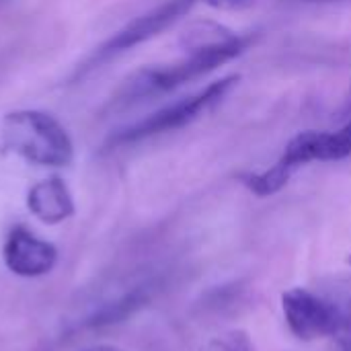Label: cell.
Here are the masks:
<instances>
[{
    "label": "cell",
    "instance_id": "10",
    "mask_svg": "<svg viewBox=\"0 0 351 351\" xmlns=\"http://www.w3.org/2000/svg\"><path fill=\"white\" fill-rule=\"evenodd\" d=\"M206 351H251L249 341L243 337H230V339H216L208 346Z\"/></svg>",
    "mask_w": 351,
    "mask_h": 351
},
{
    "label": "cell",
    "instance_id": "8",
    "mask_svg": "<svg viewBox=\"0 0 351 351\" xmlns=\"http://www.w3.org/2000/svg\"><path fill=\"white\" fill-rule=\"evenodd\" d=\"M27 208L37 220L45 224H60L74 214V199L60 177H49L29 189Z\"/></svg>",
    "mask_w": 351,
    "mask_h": 351
},
{
    "label": "cell",
    "instance_id": "12",
    "mask_svg": "<svg viewBox=\"0 0 351 351\" xmlns=\"http://www.w3.org/2000/svg\"><path fill=\"white\" fill-rule=\"evenodd\" d=\"M343 351H351V331H348L346 341H343Z\"/></svg>",
    "mask_w": 351,
    "mask_h": 351
},
{
    "label": "cell",
    "instance_id": "5",
    "mask_svg": "<svg viewBox=\"0 0 351 351\" xmlns=\"http://www.w3.org/2000/svg\"><path fill=\"white\" fill-rule=\"evenodd\" d=\"M193 4H195V0H167L165 4L130 21L125 27H121L117 33H113L101 47H97V51L82 64V68H78L76 76H82L95 68H101L109 60L134 49L136 45H142V43L158 37L162 31L173 27L177 21H181L191 10Z\"/></svg>",
    "mask_w": 351,
    "mask_h": 351
},
{
    "label": "cell",
    "instance_id": "13",
    "mask_svg": "<svg viewBox=\"0 0 351 351\" xmlns=\"http://www.w3.org/2000/svg\"><path fill=\"white\" fill-rule=\"evenodd\" d=\"M86 351H117V350H111V348H95V350H86Z\"/></svg>",
    "mask_w": 351,
    "mask_h": 351
},
{
    "label": "cell",
    "instance_id": "14",
    "mask_svg": "<svg viewBox=\"0 0 351 351\" xmlns=\"http://www.w3.org/2000/svg\"><path fill=\"white\" fill-rule=\"evenodd\" d=\"M308 2H319V0H308ZM321 2H333V0H321Z\"/></svg>",
    "mask_w": 351,
    "mask_h": 351
},
{
    "label": "cell",
    "instance_id": "7",
    "mask_svg": "<svg viewBox=\"0 0 351 351\" xmlns=\"http://www.w3.org/2000/svg\"><path fill=\"white\" fill-rule=\"evenodd\" d=\"M6 267L21 278H39L53 269L58 251L51 243L41 241L25 228H14L2 249Z\"/></svg>",
    "mask_w": 351,
    "mask_h": 351
},
{
    "label": "cell",
    "instance_id": "1",
    "mask_svg": "<svg viewBox=\"0 0 351 351\" xmlns=\"http://www.w3.org/2000/svg\"><path fill=\"white\" fill-rule=\"evenodd\" d=\"M249 41V37H243L226 29L224 25L197 23L187 33V56L175 64L162 68H146L138 72L130 80L123 93V101H138L144 97L169 93L191 80H197L218 66L241 56L247 49Z\"/></svg>",
    "mask_w": 351,
    "mask_h": 351
},
{
    "label": "cell",
    "instance_id": "2",
    "mask_svg": "<svg viewBox=\"0 0 351 351\" xmlns=\"http://www.w3.org/2000/svg\"><path fill=\"white\" fill-rule=\"evenodd\" d=\"M2 140L6 150L31 165L66 167L74 158V144L66 128L45 111H10L2 119Z\"/></svg>",
    "mask_w": 351,
    "mask_h": 351
},
{
    "label": "cell",
    "instance_id": "3",
    "mask_svg": "<svg viewBox=\"0 0 351 351\" xmlns=\"http://www.w3.org/2000/svg\"><path fill=\"white\" fill-rule=\"evenodd\" d=\"M351 154V119L337 132H302L298 134L278 158L274 167L263 173L247 175L245 185L259 197H267L286 187L292 175L308 162L341 160Z\"/></svg>",
    "mask_w": 351,
    "mask_h": 351
},
{
    "label": "cell",
    "instance_id": "11",
    "mask_svg": "<svg viewBox=\"0 0 351 351\" xmlns=\"http://www.w3.org/2000/svg\"><path fill=\"white\" fill-rule=\"evenodd\" d=\"M202 2L220 10H243V8H249L255 0H202Z\"/></svg>",
    "mask_w": 351,
    "mask_h": 351
},
{
    "label": "cell",
    "instance_id": "9",
    "mask_svg": "<svg viewBox=\"0 0 351 351\" xmlns=\"http://www.w3.org/2000/svg\"><path fill=\"white\" fill-rule=\"evenodd\" d=\"M146 300H148V294H144V290H136V292L123 296L121 300L103 306V308L88 321V325H93V327H103V325L119 323V321H123L125 317H130L136 308H140Z\"/></svg>",
    "mask_w": 351,
    "mask_h": 351
},
{
    "label": "cell",
    "instance_id": "15",
    "mask_svg": "<svg viewBox=\"0 0 351 351\" xmlns=\"http://www.w3.org/2000/svg\"><path fill=\"white\" fill-rule=\"evenodd\" d=\"M348 261H350V263H351V257H350V259H348Z\"/></svg>",
    "mask_w": 351,
    "mask_h": 351
},
{
    "label": "cell",
    "instance_id": "4",
    "mask_svg": "<svg viewBox=\"0 0 351 351\" xmlns=\"http://www.w3.org/2000/svg\"><path fill=\"white\" fill-rule=\"evenodd\" d=\"M237 82H239V76H234V74L224 76V78L208 84L199 93L189 95L181 101H175V103L146 115L144 119L115 132L109 138V144L111 146H128V144H136V142H142V140H148V138H154L160 134L181 130V128L193 123L195 119H199L214 105H218Z\"/></svg>",
    "mask_w": 351,
    "mask_h": 351
},
{
    "label": "cell",
    "instance_id": "6",
    "mask_svg": "<svg viewBox=\"0 0 351 351\" xmlns=\"http://www.w3.org/2000/svg\"><path fill=\"white\" fill-rule=\"evenodd\" d=\"M282 313L290 333L302 341L333 337L350 331L348 313L306 288L288 290L282 296Z\"/></svg>",
    "mask_w": 351,
    "mask_h": 351
}]
</instances>
